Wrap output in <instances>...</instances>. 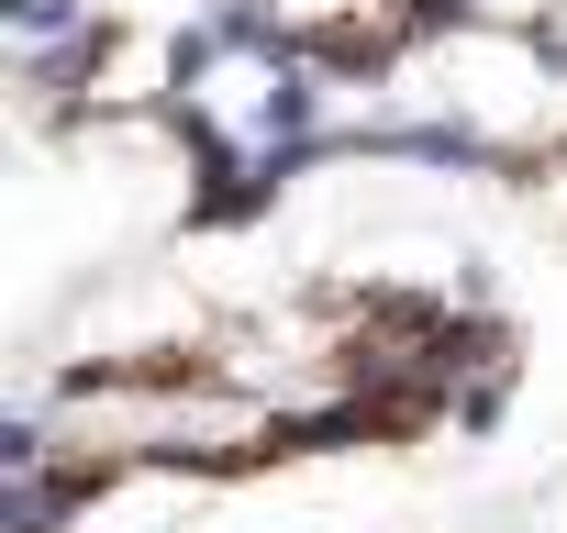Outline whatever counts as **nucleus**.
Here are the masks:
<instances>
[{
	"instance_id": "obj_1",
	"label": "nucleus",
	"mask_w": 567,
	"mask_h": 533,
	"mask_svg": "<svg viewBox=\"0 0 567 533\" xmlns=\"http://www.w3.org/2000/svg\"><path fill=\"white\" fill-rule=\"evenodd\" d=\"M512 389V323L478 290L423 279H301L245 290L167 334L56 356L23 400L34 522L134 478H267L301 456H401L423 433L489 422Z\"/></svg>"
}]
</instances>
